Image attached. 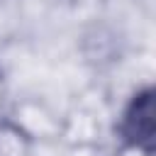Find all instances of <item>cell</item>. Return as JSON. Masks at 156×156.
Here are the masks:
<instances>
[{"label": "cell", "mask_w": 156, "mask_h": 156, "mask_svg": "<svg viewBox=\"0 0 156 156\" xmlns=\"http://www.w3.org/2000/svg\"><path fill=\"white\" fill-rule=\"evenodd\" d=\"M37 139L10 115L0 117V156H32Z\"/></svg>", "instance_id": "obj_3"}, {"label": "cell", "mask_w": 156, "mask_h": 156, "mask_svg": "<svg viewBox=\"0 0 156 156\" xmlns=\"http://www.w3.org/2000/svg\"><path fill=\"white\" fill-rule=\"evenodd\" d=\"M115 156H154V151L141 149V146H129V144H119V151Z\"/></svg>", "instance_id": "obj_4"}, {"label": "cell", "mask_w": 156, "mask_h": 156, "mask_svg": "<svg viewBox=\"0 0 156 156\" xmlns=\"http://www.w3.org/2000/svg\"><path fill=\"white\" fill-rule=\"evenodd\" d=\"M117 136L119 144L141 146L154 151L156 141V93L151 85L136 88L129 100L124 102L119 119H117Z\"/></svg>", "instance_id": "obj_1"}, {"label": "cell", "mask_w": 156, "mask_h": 156, "mask_svg": "<svg viewBox=\"0 0 156 156\" xmlns=\"http://www.w3.org/2000/svg\"><path fill=\"white\" fill-rule=\"evenodd\" d=\"M0 95H2V83H0Z\"/></svg>", "instance_id": "obj_5"}, {"label": "cell", "mask_w": 156, "mask_h": 156, "mask_svg": "<svg viewBox=\"0 0 156 156\" xmlns=\"http://www.w3.org/2000/svg\"><path fill=\"white\" fill-rule=\"evenodd\" d=\"M80 54L93 66H107L119 56V37L107 24H90L80 37Z\"/></svg>", "instance_id": "obj_2"}]
</instances>
